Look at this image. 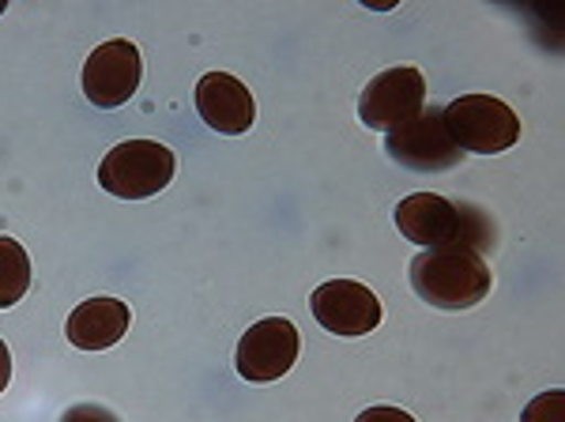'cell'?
I'll return each instance as SVG.
<instances>
[{"label": "cell", "instance_id": "obj_9", "mask_svg": "<svg viewBox=\"0 0 565 422\" xmlns=\"http://www.w3.org/2000/svg\"><path fill=\"white\" fill-rule=\"evenodd\" d=\"M309 309H313L317 325L332 336H370L373 328L381 325V298L373 295L366 283H354V279H332L321 283L309 298Z\"/></svg>", "mask_w": 565, "mask_h": 422}, {"label": "cell", "instance_id": "obj_11", "mask_svg": "<svg viewBox=\"0 0 565 422\" xmlns=\"http://www.w3.org/2000/svg\"><path fill=\"white\" fill-rule=\"evenodd\" d=\"M132 309L121 298H87L68 314L65 333L79 351H106L129 333Z\"/></svg>", "mask_w": 565, "mask_h": 422}, {"label": "cell", "instance_id": "obj_6", "mask_svg": "<svg viewBox=\"0 0 565 422\" xmlns=\"http://www.w3.org/2000/svg\"><path fill=\"white\" fill-rule=\"evenodd\" d=\"M426 109V80L412 64H396L385 68L362 87L359 117L362 125L377 128V133H392L404 122H412Z\"/></svg>", "mask_w": 565, "mask_h": 422}, {"label": "cell", "instance_id": "obj_15", "mask_svg": "<svg viewBox=\"0 0 565 422\" xmlns=\"http://www.w3.org/2000/svg\"><path fill=\"white\" fill-rule=\"evenodd\" d=\"M354 422H415V419L407 415L404 408H385V403H381V408H366Z\"/></svg>", "mask_w": 565, "mask_h": 422}, {"label": "cell", "instance_id": "obj_1", "mask_svg": "<svg viewBox=\"0 0 565 422\" xmlns=\"http://www.w3.org/2000/svg\"><path fill=\"white\" fill-rule=\"evenodd\" d=\"M396 226L407 242L426 245V250H441V245H468L487 256L494 250V223L487 211L445 200L437 192H415L396 204Z\"/></svg>", "mask_w": 565, "mask_h": 422}, {"label": "cell", "instance_id": "obj_3", "mask_svg": "<svg viewBox=\"0 0 565 422\" xmlns=\"http://www.w3.org/2000/svg\"><path fill=\"white\" fill-rule=\"evenodd\" d=\"M452 144L471 155H501L521 140V117L494 95H460L441 109Z\"/></svg>", "mask_w": 565, "mask_h": 422}, {"label": "cell", "instance_id": "obj_4", "mask_svg": "<svg viewBox=\"0 0 565 422\" xmlns=\"http://www.w3.org/2000/svg\"><path fill=\"white\" fill-rule=\"evenodd\" d=\"M178 159L167 144L154 140H125L103 159L98 167V186L109 197L121 200H148L174 181Z\"/></svg>", "mask_w": 565, "mask_h": 422}, {"label": "cell", "instance_id": "obj_5", "mask_svg": "<svg viewBox=\"0 0 565 422\" xmlns=\"http://www.w3.org/2000/svg\"><path fill=\"white\" fill-rule=\"evenodd\" d=\"M385 151L392 155V162H399L404 170L415 173H441L463 162V151L452 144L437 106H426L412 122L392 128L385 136Z\"/></svg>", "mask_w": 565, "mask_h": 422}, {"label": "cell", "instance_id": "obj_14", "mask_svg": "<svg viewBox=\"0 0 565 422\" xmlns=\"http://www.w3.org/2000/svg\"><path fill=\"white\" fill-rule=\"evenodd\" d=\"M61 422H121V419L109 408H103V403H76V408H68L61 415Z\"/></svg>", "mask_w": 565, "mask_h": 422}, {"label": "cell", "instance_id": "obj_13", "mask_svg": "<svg viewBox=\"0 0 565 422\" xmlns=\"http://www.w3.org/2000/svg\"><path fill=\"white\" fill-rule=\"evenodd\" d=\"M521 422H565V392L554 389V392H543V397H535L524 408Z\"/></svg>", "mask_w": 565, "mask_h": 422}, {"label": "cell", "instance_id": "obj_7", "mask_svg": "<svg viewBox=\"0 0 565 422\" xmlns=\"http://www.w3.org/2000/svg\"><path fill=\"white\" fill-rule=\"evenodd\" d=\"M298 351H302V336L290 325L287 317H268L257 320L249 333L242 336L238 344V373L253 384H268L279 381L282 373H290V366L298 362Z\"/></svg>", "mask_w": 565, "mask_h": 422}, {"label": "cell", "instance_id": "obj_2", "mask_svg": "<svg viewBox=\"0 0 565 422\" xmlns=\"http://www.w3.org/2000/svg\"><path fill=\"white\" fill-rule=\"evenodd\" d=\"M412 291L426 306L437 309H471L494 287L487 256L468 250V245H441V250H423L412 261Z\"/></svg>", "mask_w": 565, "mask_h": 422}, {"label": "cell", "instance_id": "obj_12", "mask_svg": "<svg viewBox=\"0 0 565 422\" xmlns=\"http://www.w3.org/2000/svg\"><path fill=\"white\" fill-rule=\"evenodd\" d=\"M31 291V256L15 238L0 234V309L15 306Z\"/></svg>", "mask_w": 565, "mask_h": 422}, {"label": "cell", "instance_id": "obj_16", "mask_svg": "<svg viewBox=\"0 0 565 422\" xmlns=\"http://www.w3.org/2000/svg\"><path fill=\"white\" fill-rule=\"evenodd\" d=\"M8 381H12V351H8V344L0 339V392L8 389Z\"/></svg>", "mask_w": 565, "mask_h": 422}, {"label": "cell", "instance_id": "obj_8", "mask_svg": "<svg viewBox=\"0 0 565 422\" xmlns=\"http://www.w3.org/2000/svg\"><path fill=\"white\" fill-rule=\"evenodd\" d=\"M143 76L140 50L129 39L103 42L98 50H90L84 64V95L90 106L98 109H117L136 95Z\"/></svg>", "mask_w": 565, "mask_h": 422}, {"label": "cell", "instance_id": "obj_10", "mask_svg": "<svg viewBox=\"0 0 565 422\" xmlns=\"http://www.w3.org/2000/svg\"><path fill=\"white\" fill-rule=\"evenodd\" d=\"M196 114L207 128L223 136H242L257 122V103L249 87L231 72H207L196 84Z\"/></svg>", "mask_w": 565, "mask_h": 422}]
</instances>
